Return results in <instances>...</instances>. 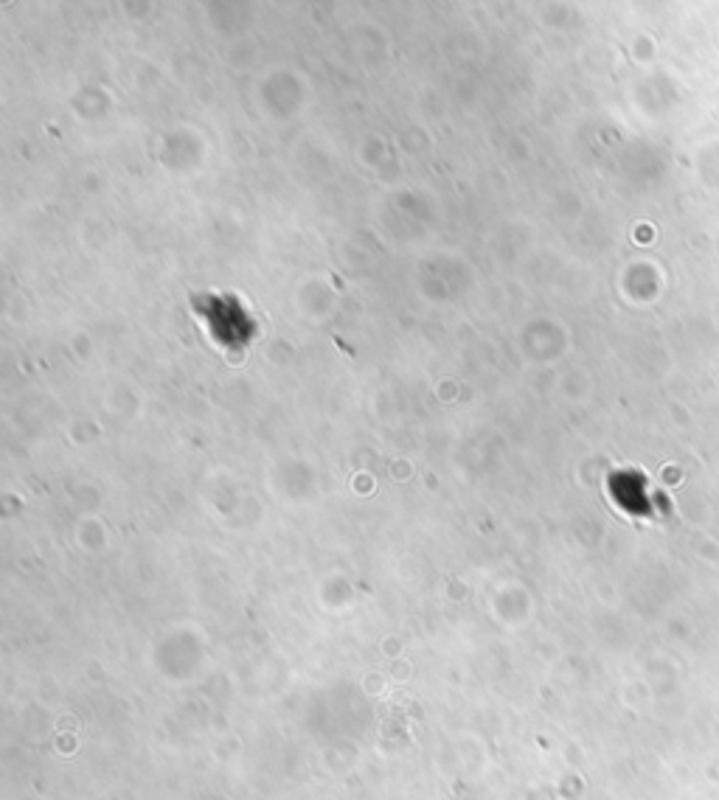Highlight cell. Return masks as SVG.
I'll return each mask as SVG.
<instances>
[{
    "instance_id": "obj_1",
    "label": "cell",
    "mask_w": 719,
    "mask_h": 800,
    "mask_svg": "<svg viewBox=\"0 0 719 800\" xmlns=\"http://www.w3.org/2000/svg\"><path fill=\"white\" fill-rule=\"evenodd\" d=\"M233 298H222V309L226 315H217V309L208 307L206 301L197 304L200 321H206L211 340L220 343V349L231 351V354H242L256 337V323L242 304L231 307Z\"/></svg>"
}]
</instances>
